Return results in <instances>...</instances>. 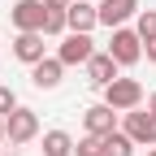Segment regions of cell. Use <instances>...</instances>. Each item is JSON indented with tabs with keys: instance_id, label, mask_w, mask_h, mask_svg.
I'll list each match as a JSON object with an SVG mask.
<instances>
[{
	"instance_id": "1",
	"label": "cell",
	"mask_w": 156,
	"mask_h": 156,
	"mask_svg": "<svg viewBox=\"0 0 156 156\" xmlns=\"http://www.w3.org/2000/svg\"><path fill=\"white\" fill-rule=\"evenodd\" d=\"M104 104L113 113H130L143 104V83L139 78H113V83L104 87Z\"/></svg>"
},
{
	"instance_id": "2",
	"label": "cell",
	"mask_w": 156,
	"mask_h": 156,
	"mask_svg": "<svg viewBox=\"0 0 156 156\" xmlns=\"http://www.w3.org/2000/svg\"><path fill=\"white\" fill-rule=\"evenodd\" d=\"M39 134V117H35V108H22L17 104L9 117H5V139L13 143V147H22V143H30Z\"/></svg>"
},
{
	"instance_id": "3",
	"label": "cell",
	"mask_w": 156,
	"mask_h": 156,
	"mask_svg": "<svg viewBox=\"0 0 156 156\" xmlns=\"http://www.w3.org/2000/svg\"><path fill=\"white\" fill-rule=\"evenodd\" d=\"M104 52L113 56V61H117V65H134V61H139V56H143V39H139V35H134V30H126V26H117Z\"/></svg>"
},
{
	"instance_id": "4",
	"label": "cell",
	"mask_w": 156,
	"mask_h": 156,
	"mask_svg": "<svg viewBox=\"0 0 156 156\" xmlns=\"http://www.w3.org/2000/svg\"><path fill=\"white\" fill-rule=\"evenodd\" d=\"M126 134L134 139V147H156V117L147 108H130L126 113Z\"/></svg>"
},
{
	"instance_id": "5",
	"label": "cell",
	"mask_w": 156,
	"mask_h": 156,
	"mask_svg": "<svg viewBox=\"0 0 156 156\" xmlns=\"http://www.w3.org/2000/svg\"><path fill=\"white\" fill-rule=\"evenodd\" d=\"M9 17H13V26H17V30H39V35H44V17H48V5H44V0H17Z\"/></svg>"
},
{
	"instance_id": "6",
	"label": "cell",
	"mask_w": 156,
	"mask_h": 156,
	"mask_svg": "<svg viewBox=\"0 0 156 156\" xmlns=\"http://www.w3.org/2000/svg\"><path fill=\"white\" fill-rule=\"evenodd\" d=\"M95 56V44H91V35H65V44H61V52H56V61L61 65H87Z\"/></svg>"
},
{
	"instance_id": "7",
	"label": "cell",
	"mask_w": 156,
	"mask_h": 156,
	"mask_svg": "<svg viewBox=\"0 0 156 156\" xmlns=\"http://www.w3.org/2000/svg\"><path fill=\"white\" fill-rule=\"evenodd\" d=\"M65 26H69L74 35H91L95 26H100L95 5H91V0H69V5H65Z\"/></svg>"
},
{
	"instance_id": "8",
	"label": "cell",
	"mask_w": 156,
	"mask_h": 156,
	"mask_svg": "<svg viewBox=\"0 0 156 156\" xmlns=\"http://www.w3.org/2000/svg\"><path fill=\"white\" fill-rule=\"evenodd\" d=\"M134 13H139V0H100V5H95V17H100V26H108V30H117Z\"/></svg>"
},
{
	"instance_id": "9",
	"label": "cell",
	"mask_w": 156,
	"mask_h": 156,
	"mask_svg": "<svg viewBox=\"0 0 156 156\" xmlns=\"http://www.w3.org/2000/svg\"><path fill=\"white\" fill-rule=\"evenodd\" d=\"M83 126H87V134L104 139V134H113V130H117V113H113L108 104H91V108L83 113Z\"/></svg>"
},
{
	"instance_id": "10",
	"label": "cell",
	"mask_w": 156,
	"mask_h": 156,
	"mask_svg": "<svg viewBox=\"0 0 156 156\" xmlns=\"http://www.w3.org/2000/svg\"><path fill=\"white\" fill-rule=\"evenodd\" d=\"M13 56H17V61H26V65H39V61H44V35H39V30H17Z\"/></svg>"
},
{
	"instance_id": "11",
	"label": "cell",
	"mask_w": 156,
	"mask_h": 156,
	"mask_svg": "<svg viewBox=\"0 0 156 156\" xmlns=\"http://www.w3.org/2000/svg\"><path fill=\"white\" fill-rule=\"evenodd\" d=\"M113 78H117V61H113V56H108V52H95V56H91V61H87V83L104 91V87L113 83Z\"/></svg>"
},
{
	"instance_id": "12",
	"label": "cell",
	"mask_w": 156,
	"mask_h": 156,
	"mask_svg": "<svg viewBox=\"0 0 156 156\" xmlns=\"http://www.w3.org/2000/svg\"><path fill=\"white\" fill-rule=\"evenodd\" d=\"M61 74H65V65L56 61V56H44L39 65H30V83H35L39 91H52L56 83H61Z\"/></svg>"
},
{
	"instance_id": "13",
	"label": "cell",
	"mask_w": 156,
	"mask_h": 156,
	"mask_svg": "<svg viewBox=\"0 0 156 156\" xmlns=\"http://www.w3.org/2000/svg\"><path fill=\"white\" fill-rule=\"evenodd\" d=\"M44 156H74V139L65 130H48L44 134Z\"/></svg>"
},
{
	"instance_id": "14",
	"label": "cell",
	"mask_w": 156,
	"mask_h": 156,
	"mask_svg": "<svg viewBox=\"0 0 156 156\" xmlns=\"http://www.w3.org/2000/svg\"><path fill=\"white\" fill-rule=\"evenodd\" d=\"M104 156H134V139H130L126 130L104 134Z\"/></svg>"
},
{
	"instance_id": "15",
	"label": "cell",
	"mask_w": 156,
	"mask_h": 156,
	"mask_svg": "<svg viewBox=\"0 0 156 156\" xmlns=\"http://www.w3.org/2000/svg\"><path fill=\"white\" fill-rule=\"evenodd\" d=\"M134 17H139V26H134V35H139L143 44H147V39H156V9H139Z\"/></svg>"
},
{
	"instance_id": "16",
	"label": "cell",
	"mask_w": 156,
	"mask_h": 156,
	"mask_svg": "<svg viewBox=\"0 0 156 156\" xmlns=\"http://www.w3.org/2000/svg\"><path fill=\"white\" fill-rule=\"evenodd\" d=\"M74 156H104V139H95V134L78 139V143H74Z\"/></svg>"
},
{
	"instance_id": "17",
	"label": "cell",
	"mask_w": 156,
	"mask_h": 156,
	"mask_svg": "<svg viewBox=\"0 0 156 156\" xmlns=\"http://www.w3.org/2000/svg\"><path fill=\"white\" fill-rule=\"evenodd\" d=\"M61 30H69V26H65V9H48V17H44V35H61Z\"/></svg>"
},
{
	"instance_id": "18",
	"label": "cell",
	"mask_w": 156,
	"mask_h": 156,
	"mask_svg": "<svg viewBox=\"0 0 156 156\" xmlns=\"http://www.w3.org/2000/svg\"><path fill=\"white\" fill-rule=\"evenodd\" d=\"M17 108V95H13V87H0V117H9Z\"/></svg>"
},
{
	"instance_id": "19",
	"label": "cell",
	"mask_w": 156,
	"mask_h": 156,
	"mask_svg": "<svg viewBox=\"0 0 156 156\" xmlns=\"http://www.w3.org/2000/svg\"><path fill=\"white\" fill-rule=\"evenodd\" d=\"M143 52H147V61H156V39H147V44H143Z\"/></svg>"
},
{
	"instance_id": "20",
	"label": "cell",
	"mask_w": 156,
	"mask_h": 156,
	"mask_svg": "<svg viewBox=\"0 0 156 156\" xmlns=\"http://www.w3.org/2000/svg\"><path fill=\"white\" fill-rule=\"evenodd\" d=\"M44 5H48V9H65L69 0H44Z\"/></svg>"
},
{
	"instance_id": "21",
	"label": "cell",
	"mask_w": 156,
	"mask_h": 156,
	"mask_svg": "<svg viewBox=\"0 0 156 156\" xmlns=\"http://www.w3.org/2000/svg\"><path fill=\"white\" fill-rule=\"evenodd\" d=\"M147 113H152V117H156V91H152V95H147Z\"/></svg>"
},
{
	"instance_id": "22",
	"label": "cell",
	"mask_w": 156,
	"mask_h": 156,
	"mask_svg": "<svg viewBox=\"0 0 156 156\" xmlns=\"http://www.w3.org/2000/svg\"><path fill=\"white\" fill-rule=\"evenodd\" d=\"M0 143H5V117H0Z\"/></svg>"
},
{
	"instance_id": "23",
	"label": "cell",
	"mask_w": 156,
	"mask_h": 156,
	"mask_svg": "<svg viewBox=\"0 0 156 156\" xmlns=\"http://www.w3.org/2000/svg\"><path fill=\"white\" fill-rule=\"evenodd\" d=\"M147 156H156V147H147Z\"/></svg>"
}]
</instances>
